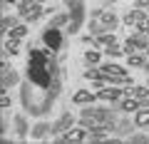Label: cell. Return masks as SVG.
<instances>
[{
    "label": "cell",
    "mask_w": 149,
    "mask_h": 144,
    "mask_svg": "<svg viewBox=\"0 0 149 144\" xmlns=\"http://www.w3.org/2000/svg\"><path fill=\"white\" fill-rule=\"evenodd\" d=\"M27 80L35 87L45 90L50 97L57 99L60 95V72H57V62L50 52L42 50H30V60H27Z\"/></svg>",
    "instance_id": "obj_1"
},
{
    "label": "cell",
    "mask_w": 149,
    "mask_h": 144,
    "mask_svg": "<svg viewBox=\"0 0 149 144\" xmlns=\"http://www.w3.org/2000/svg\"><path fill=\"white\" fill-rule=\"evenodd\" d=\"M17 85V72L15 70H5V72H0V87H15Z\"/></svg>",
    "instance_id": "obj_11"
},
{
    "label": "cell",
    "mask_w": 149,
    "mask_h": 144,
    "mask_svg": "<svg viewBox=\"0 0 149 144\" xmlns=\"http://www.w3.org/2000/svg\"><path fill=\"white\" fill-rule=\"evenodd\" d=\"M147 55H149V45H147Z\"/></svg>",
    "instance_id": "obj_32"
},
{
    "label": "cell",
    "mask_w": 149,
    "mask_h": 144,
    "mask_svg": "<svg viewBox=\"0 0 149 144\" xmlns=\"http://www.w3.org/2000/svg\"><path fill=\"white\" fill-rule=\"evenodd\" d=\"M20 102H22V107H25L30 114H47L50 109H52L55 97H50L45 90L35 87L27 80L25 85H22V90H20Z\"/></svg>",
    "instance_id": "obj_2"
},
{
    "label": "cell",
    "mask_w": 149,
    "mask_h": 144,
    "mask_svg": "<svg viewBox=\"0 0 149 144\" xmlns=\"http://www.w3.org/2000/svg\"><path fill=\"white\" fill-rule=\"evenodd\" d=\"M0 107H3V109L10 107V97L5 95V87H0Z\"/></svg>",
    "instance_id": "obj_26"
},
{
    "label": "cell",
    "mask_w": 149,
    "mask_h": 144,
    "mask_svg": "<svg viewBox=\"0 0 149 144\" xmlns=\"http://www.w3.org/2000/svg\"><path fill=\"white\" fill-rule=\"evenodd\" d=\"M97 97L100 99H107V102H119L124 97V90H119V87H104V90L97 92Z\"/></svg>",
    "instance_id": "obj_7"
},
{
    "label": "cell",
    "mask_w": 149,
    "mask_h": 144,
    "mask_svg": "<svg viewBox=\"0 0 149 144\" xmlns=\"http://www.w3.org/2000/svg\"><path fill=\"white\" fill-rule=\"evenodd\" d=\"M15 134H17V137H25V134H27V122H25L22 114L15 117Z\"/></svg>",
    "instance_id": "obj_19"
},
{
    "label": "cell",
    "mask_w": 149,
    "mask_h": 144,
    "mask_svg": "<svg viewBox=\"0 0 149 144\" xmlns=\"http://www.w3.org/2000/svg\"><path fill=\"white\" fill-rule=\"evenodd\" d=\"M17 47H20V40L17 38H10L5 42V47H3V57H8V55H17Z\"/></svg>",
    "instance_id": "obj_16"
},
{
    "label": "cell",
    "mask_w": 149,
    "mask_h": 144,
    "mask_svg": "<svg viewBox=\"0 0 149 144\" xmlns=\"http://www.w3.org/2000/svg\"><path fill=\"white\" fill-rule=\"evenodd\" d=\"M102 75L104 77H127V72H124V67H119V65H104V67H102Z\"/></svg>",
    "instance_id": "obj_14"
},
{
    "label": "cell",
    "mask_w": 149,
    "mask_h": 144,
    "mask_svg": "<svg viewBox=\"0 0 149 144\" xmlns=\"http://www.w3.org/2000/svg\"><path fill=\"white\" fill-rule=\"evenodd\" d=\"M114 132H117L119 137H127V134L132 132V124L129 122H114Z\"/></svg>",
    "instance_id": "obj_21"
},
{
    "label": "cell",
    "mask_w": 149,
    "mask_h": 144,
    "mask_svg": "<svg viewBox=\"0 0 149 144\" xmlns=\"http://www.w3.org/2000/svg\"><path fill=\"white\" fill-rule=\"evenodd\" d=\"M124 95H132V97H139V99H144V97H149V87H129Z\"/></svg>",
    "instance_id": "obj_20"
},
{
    "label": "cell",
    "mask_w": 149,
    "mask_h": 144,
    "mask_svg": "<svg viewBox=\"0 0 149 144\" xmlns=\"http://www.w3.org/2000/svg\"><path fill=\"white\" fill-rule=\"evenodd\" d=\"M134 5H137V8H147L149 0H134Z\"/></svg>",
    "instance_id": "obj_30"
},
{
    "label": "cell",
    "mask_w": 149,
    "mask_h": 144,
    "mask_svg": "<svg viewBox=\"0 0 149 144\" xmlns=\"http://www.w3.org/2000/svg\"><path fill=\"white\" fill-rule=\"evenodd\" d=\"M95 15H97V20H100V25L104 27V32H114V30H117L119 20H117V15H114V13L100 10V13H95Z\"/></svg>",
    "instance_id": "obj_5"
},
{
    "label": "cell",
    "mask_w": 149,
    "mask_h": 144,
    "mask_svg": "<svg viewBox=\"0 0 149 144\" xmlns=\"http://www.w3.org/2000/svg\"><path fill=\"white\" fill-rule=\"evenodd\" d=\"M47 132H52V127H47L45 122H40V124H35V129H32L30 134L35 139H45V137H47Z\"/></svg>",
    "instance_id": "obj_18"
},
{
    "label": "cell",
    "mask_w": 149,
    "mask_h": 144,
    "mask_svg": "<svg viewBox=\"0 0 149 144\" xmlns=\"http://www.w3.org/2000/svg\"><path fill=\"white\" fill-rule=\"evenodd\" d=\"M100 55H102V52H97V50H90V52L85 55V60H87L90 65H97V62H100Z\"/></svg>",
    "instance_id": "obj_25"
},
{
    "label": "cell",
    "mask_w": 149,
    "mask_h": 144,
    "mask_svg": "<svg viewBox=\"0 0 149 144\" xmlns=\"http://www.w3.org/2000/svg\"><path fill=\"white\" fill-rule=\"evenodd\" d=\"M10 38H17V40H22L27 35V27L25 25H15V27H10V32H8Z\"/></svg>",
    "instance_id": "obj_22"
},
{
    "label": "cell",
    "mask_w": 149,
    "mask_h": 144,
    "mask_svg": "<svg viewBox=\"0 0 149 144\" xmlns=\"http://www.w3.org/2000/svg\"><path fill=\"white\" fill-rule=\"evenodd\" d=\"M104 3H107V5H112V3H117V0H104Z\"/></svg>",
    "instance_id": "obj_31"
},
{
    "label": "cell",
    "mask_w": 149,
    "mask_h": 144,
    "mask_svg": "<svg viewBox=\"0 0 149 144\" xmlns=\"http://www.w3.org/2000/svg\"><path fill=\"white\" fill-rule=\"evenodd\" d=\"M129 142L132 144H149V134H132Z\"/></svg>",
    "instance_id": "obj_24"
},
{
    "label": "cell",
    "mask_w": 149,
    "mask_h": 144,
    "mask_svg": "<svg viewBox=\"0 0 149 144\" xmlns=\"http://www.w3.org/2000/svg\"><path fill=\"white\" fill-rule=\"evenodd\" d=\"M17 22H15V17H10V15H3V25H0V30L3 32H10V27H15Z\"/></svg>",
    "instance_id": "obj_23"
},
{
    "label": "cell",
    "mask_w": 149,
    "mask_h": 144,
    "mask_svg": "<svg viewBox=\"0 0 149 144\" xmlns=\"http://www.w3.org/2000/svg\"><path fill=\"white\" fill-rule=\"evenodd\" d=\"M65 3L70 5V10H77V8H85V3H82V0H65Z\"/></svg>",
    "instance_id": "obj_29"
},
{
    "label": "cell",
    "mask_w": 149,
    "mask_h": 144,
    "mask_svg": "<svg viewBox=\"0 0 149 144\" xmlns=\"http://www.w3.org/2000/svg\"><path fill=\"white\" fill-rule=\"evenodd\" d=\"M144 60L139 57V55H129V67H142Z\"/></svg>",
    "instance_id": "obj_28"
},
{
    "label": "cell",
    "mask_w": 149,
    "mask_h": 144,
    "mask_svg": "<svg viewBox=\"0 0 149 144\" xmlns=\"http://www.w3.org/2000/svg\"><path fill=\"white\" fill-rule=\"evenodd\" d=\"M82 139H87V132H85V129L70 127L67 132H65V137L60 139V144H65V142H82Z\"/></svg>",
    "instance_id": "obj_8"
},
{
    "label": "cell",
    "mask_w": 149,
    "mask_h": 144,
    "mask_svg": "<svg viewBox=\"0 0 149 144\" xmlns=\"http://www.w3.org/2000/svg\"><path fill=\"white\" fill-rule=\"evenodd\" d=\"M97 92H87V90H80V92H74V104H90V102H95Z\"/></svg>",
    "instance_id": "obj_12"
},
{
    "label": "cell",
    "mask_w": 149,
    "mask_h": 144,
    "mask_svg": "<svg viewBox=\"0 0 149 144\" xmlns=\"http://www.w3.org/2000/svg\"><path fill=\"white\" fill-rule=\"evenodd\" d=\"M117 42V38H114V32H102V35H95V45H100V47H109V45Z\"/></svg>",
    "instance_id": "obj_13"
},
{
    "label": "cell",
    "mask_w": 149,
    "mask_h": 144,
    "mask_svg": "<svg viewBox=\"0 0 149 144\" xmlns=\"http://www.w3.org/2000/svg\"><path fill=\"white\" fill-rule=\"evenodd\" d=\"M147 45H149V35H147V32H142V30H137L134 35H129L127 45H124V52H134V50H147Z\"/></svg>",
    "instance_id": "obj_4"
},
{
    "label": "cell",
    "mask_w": 149,
    "mask_h": 144,
    "mask_svg": "<svg viewBox=\"0 0 149 144\" xmlns=\"http://www.w3.org/2000/svg\"><path fill=\"white\" fill-rule=\"evenodd\" d=\"M42 40H45V45H47L50 50H60V45H62V32H60L57 27H47L45 35H42Z\"/></svg>",
    "instance_id": "obj_6"
},
{
    "label": "cell",
    "mask_w": 149,
    "mask_h": 144,
    "mask_svg": "<svg viewBox=\"0 0 149 144\" xmlns=\"http://www.w3.org/2000/svg\"><path fill=\"white\" fill-rule=\"evenodd\" d=\"M62 25H70V13H57V15H52L50 27H62Z\"/></svg>",
    "instance_id": "obj_17"
},
{
    "label": "cell",
    "mask_w": 149,
    "mask_h": 144,
    "mask_svg": "<svg viewBox=\"0 0 149 144\" xmlns=\"http://www.w3.org/2000/svg\"><path fill=\"white\" fill-rule=\"evenodd\" d=\"M72 124H74V117H72V114H70V112H65L62 117H60L57 122H55L52 132H55V134H57V132H67V129L72 127Z\"/></svg>",
    "instance_id": "obj_10"
},
{
    "label": "cell",
    "mask_w": 149,
    "mask_h": 144,
    "mask_svg": "<svg viewBox=\"0 0 149 144\" xmlns=\"http://www.w3.org/2000/svg\"><path fill=\"white\" fill-rule=\"evenodd\" d=\"M107 55H112V57H119V55H124V50H119L117 42H114V45H109V47H107Z\"/></svg>",
    "instance_id": "obj_27"
},
{
    "label": "cell",
    "mask_w": 149,
    "mask_h": 144,
    "mask_svg": "<svg viewBox=\"0 0 149 144\" xmlns=\"http://www.w3.org/2000/svg\"><path fill=\"white\" fill-rule=\"evenodd\" d=\"M147 15H149V10H144V8H134V10H129L127 15H124V22H127V25H137V22H142Z\"/></svg>",
    "instance_id": "obj_9"
},
{
    "label": "cell",
    "mask_w": 149,
    "mask_h": 144,
    "mask_svg": "<svg viewBox=\"0 0 149 144\" xmlns=\"http://www.w3.org/2000/svg\"><path fill=\"white\" fill-rule=\"evenodd\" d=\"M42 3H35V0H20L17 3V15L22 17V20H37V17L42 15Z\"/></svg>",
    "instance_id": "obj_3"
},
{
    "label": "cell",
    "mask_w": 149,
    "mask_h": 144,
    "mask_svg": "<svg viewBox=\"0 0 149 144\" xmlns=\"http://www.w3.org/2000/svg\"><path fill=\"white\" fill-rule=\"evenodd\" d=\"M134 124H137V127H149V107L137 109V114H134Z\"/></svg>",
    "instance_id": "obj_15"
}]
</instances>
